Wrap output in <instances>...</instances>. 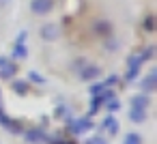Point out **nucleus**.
<instances>
[{
    "mask_svg": "<svg viewBox=\"0 0 157 144\" xmlns=\"http://www.w3.org/2000/svg\"><path fill=\"white\" fill-rule=\"evenodd\" d=\"M30 9H33V13H37V15H45V13H50V11L54 9V0H33Z\"/></svg>",
    "mask_w": 157,
    "mask_h": 144,
    "instance_id": "f257e3e1",
    "label": "nucleus"
},
{
    "mask_svg": "<svg viewBox=\"0 0 157 144\" xmlns=\"http://www.w3.org/2000/svg\"><path fill=\"white\" fill-rule=\"evenodd\" d=\"M41 37H43L45 41H54V39L58 37V26H54V24H45V26L41 28Z\"/></svg>",
    "mask_w": 157,
    "mask_h": 144,
    "instance_id": "f03ea898",
    "label": "nucleus"
},
{
    "mask_svg": "<svg viewBox=\"0 0 157 144\" xmlns=\"http://www.w3.org/2000/svg\"><path fill=\"white\" fill-rule=\"evenodd\" d=\"M90 127H93L90 118H82V120H75L73 125H69V129H71L73 133H82V131H86V129H90Z\"/></svg>",
    "mask_w": 157,
    "mask_h": 144,
    "instance_id": "7ed1b4c3",
    "label": "nucleus"
},
{
    "mask_svg": "<svg viewBox=\"0 0 157 144\" xmlns=\"http://www.w3.org/2000/svg\"><path fill=\"white\" fill-rule=\"evenodd\" d=\"M131 105H133V108H140V110H146V108H148V95H146V93L136 95V97L131 99Z\"/></svg>",
    "mask_w": 157,
    "mask_h": 144,
    "instance_id": "20e7f679",
    "label": "nucleus"
},
{
    "mask_svg": "<svg viewBox=\"0 0 157 144\" xmlns=\"http://www.w3.org/2000/svg\"><path fill=\"white\" fill-rule=\"evenodd\" d=\"M13 73H15V65L13 63L5 60L2 65H0V78H11Z\"/></svg>",
    "mask_w": 157,
    "mask_h": 144,
    "instance_id": "39448f33",
    "label": "nucleus"
},
{
    "mask_svg": "<svg viewBox=\"0 0 157 144\" xmlns=\"http://www.w3.org/2000/svg\"><path fill=\"white\" fill-rule=\"evenodd\" d=\"M153 86H155V71H151V73H148V75L142 80V90L148 95V93L153 90Z\"/></svg>",
    "mask_w": 157,
    "mask_h": 144,
    "instance_id": "423d86ee",
    "label": "nucleus"
},
{
    "mask_svg": "<svg viewBox=\"0 0 157 144\" xmlns=\"http://www.w3.org/2000/svg\"><path fill=\"white\" fill-rule=\"evenodd\" d=\"M131 120H133V123H142V120H146V112L140 110V108H133V110H131Z\"/></svg>",
    "mask_w": 157,
    "mask_h": 144,
    "instance_id": "0eeeda50",
    "label": "nucleus"
},
{
    "mask_svg": "<svg viewBox=\"0 0 157 144\" xmlns=\"http://www.w3.org/2000/svg\"><path fill=\"white\" fill-rule=\"evenodd\" d=\"M97 75H99V69H97V67H86L84 73H82L84 80H93V78H97Z\"/></svg>",
    "mask_w": 157,
    "mask_h": 144,
    "instance_id": "6e6552de",
    "label": "nucleus"
},
{
    "mask_svg": "<svg viewBox=\"0 0 157 144\" xmlns=\"http://www.w3.org/2000/svg\"><path fill=\"white\" fill-rule=\"evenodd\" d=\"M41 138H43V133H41V131H37V129H33V131H28V133H26V140H28V142H33V144H37Z\"/></svg>",
    "mask_w": 157,
    "mask_h": 144,
    "instance_id": "1a4fd4ad",
    "label": "nucleus"
},
{
    "mask_svg": "<svg viewBox=\"0 0 157 144\" xmlns=\"http://www.w3.org/2000/svg\"><path fill=\"white\" fill-rule=\"evenodd\" d=\"M123 144H142V138L138 133H127L125 140H123Z\"/></svg>",
    "mask_w": 157,
    "mask_h": 144,
    "instance_id": "9d476101",
    "label": "nucleus"
},
{
    "mask_svg": "<svg viewBox=\"0 0 157 144\" xmlns=\"http://www.w3.org/2000/svg\"><path fill=\"white\" fill-rule=\"evenodd\" d=\"M13 58H26V47H24V43H17V45H15Z\"/></svg>",
    "mask_w": 157,
    "mask_h": 144,
    "instance_id": "9b49d317",
    "label": "nucleus"
},
{
    "mask_svg": "<svg viewBox=\"0 0 157 144\" xmlns=\"http://www.w3.org/2000/svg\"><path fill=\"white\" fill-rule=\"evenodd\" d=\"M108 129H110V133H116V120L114 118H105V123H103Z\"/></svg>",
    "mask_w": 157,
    "mask_h": 144,
    "instance_id": "f8f14e48",
    "label": "nucleus"
},
{
    "mask_svg": "<svg viewBox=\"0 0 157 144\" xmlns=\"http://www.w3.org/2000/svg\"><path fill=\"white\" fill-rule=\"evenodd\" d=\"M13 88H15L17 93H26V82H15Z\"/></svg>",
    "mask_w": 157,
    "mask_h": 144,
    "instance_id": "ddd939ff",
    "label": "nucleus"
},
{
    "mask_svg": "<svg viewBox=\"0 0 157 144\" xmlns=\"http://www.w3.org/2000/svg\"><path fill=\"white\" fill-rule=\"evenodd\" d=\"M108 110H110V112H116V110H118V101H116V99H110V103H108Z\"/></svg>",
    "mask_w": 157,
    "mask_h": 144,
    "instance_id": "4468645a",
    "label": "nucleus"
},
{
    "mask_svg": "<svg viewBox=\"0 0 157 144\" xmlns=\"http://www.w3.org/2000/svg\"><path fill=\"white\" fill-rule=\"evenodd\" d=\"M30 80H35V82H43V80H41V78L37 75V73H33V75H30Z\"/></svg>",
    "mask_w": 157,
    "mask_h": 144,
    "instance_id": "2eb2a0df",
    "label": "nucleus"
},
{
    "mask_svg": "<svg viewBox=\"0 0 157 144\" xmlns=\"http://www.w3.org/2000/svg\"><path fill=\"white\" fill-rule=\"evenodd\" d=\"M5 60H7V58H0V65H2V63H5Z\"/></svg>",
    "mask_w": 157,
    "mask_h": 144,
    "instance_id": "dca6fc26",
    "label": "nucleus"
}]
</instances>
